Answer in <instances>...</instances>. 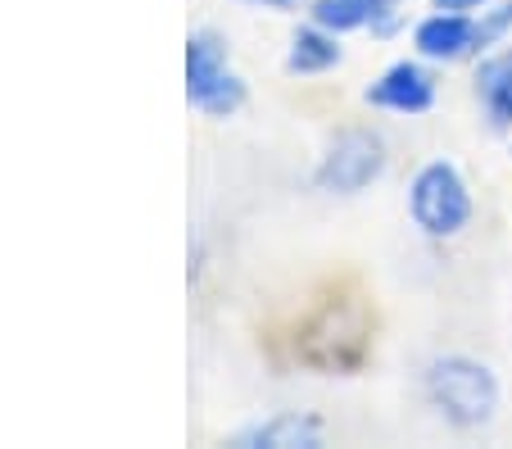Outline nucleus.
<instances>
[{
  "label": "nucleus",
  "instance_id": "11",
  "mask_svg": "<svg viewBox=\"0 0 512 449\" xmlns=\"http://www.w3.org/2000/svg\"><path fill=\"white\" fill-rule=\"evenodd\" d=\"M340 64V41L336 32L327 28H300L295 32V41H290V55H286V69L290 73H327Z\"/></svg>",
  "mask_w": 512,
  "mask_h": 449
},
{
  "label": "nucleus",
  "instance_id": "13",
  "mask_svg": "<svg viewBox=\"0 0 512 449\" xmlns=\"http://www.w3.org/2000/svg\"><path fill=\"white\" fill-rule=\"evenodd\" d=\"M485 0H435V10H458V14H467V10H481Z\"/></svg>",
  "mask_w": 512,
  "mask_h": 449
},
{
  "label": "nucleus",
  "instance_id": "4",
  "mask_svg": "<svg viewBox=\"0 0 512 449\" xmlns=\"http://www.w3.org/2000/svg\"><path fill=\"white\" fill-rule=\"evenodd\" d=\"M408 214L435 241L458 236L467 227V218H472V196H467L463 173L449 159H431L408 186Z\"/></svg>",
  "mask_w": 512,
  "mask_h": 449
},
{
  "label": "nucleus",
  "instance_id": "8",
  "mask_svg": "<svg viewBox=\"0 0 512 449\" xmlns=\"http://www.w3.org/2000/svg\"><path fill=\"white\" fill-rule=\"evenodd\" d=\"M413 41L426 59H463L476 50V19L458 10H435L431 19L417 23Z\"/></svg>",
  "mask_w": 512,
  "mask_h": 449
},
{
  "label": "nucleus",
  "instance_id": "7",
  "mask_svg": "<svg viewBox=\"0 0 512 449\" xmlns=\"http://www.w3.org/2000/svg\"><path fill=\"white\" fill-rule=\"evenodd\" d=\"M236 445L241 449H318L322 418H313V413H272V418L236 431Z\"/></svg>",
  "mask_w": 512,
  "mask_h": 449
},
{
  "label": "nucleus",
  "instance_id": "12",
  "mask_svg": "<svg viewBox=\"0 0 512 449\" xmlns=\"http://www.w3.org/2000/svg\"><path fill=\"white\" fill-rule=\"evenodd\" d=\"M508 28H512V0H508V5L485 10V19L476 23V50H485V46H494L499 37H508Z\"/></svg>",
  "mask_w": 512,
  "mask_h": 449
},
{
  "label": "nucleus",
  "instance_id": "2",
  "mask_svg": "<svg viewBox=\"0 0 512 449\" xmlns=\"http://www.w3.org/2000/svg\"><path fill=\"white\" fill-rule=\"evenodd\" d=\"M368 336H372L368 313L358 304H327L300 327L295 354L313 372H354L368 359Z\"/></svg>",
  "mask_w": 512,
  "mask_h": 449
},
{
  "label": "nucleus",
  "instance_id": "9",
  "mask_svg": "<svg viewBox=\"0 0 512 449\" xmlns=\"http://www.w3.org/2000/svg\"><path fill=\"white\" fill-rule=\"evenodd\" d=\"M395 0H313V23L327 32H349V28H390Z\"/></svg>",
  "mask_w": 512,
  "mask_h": 449
},
{
  "label": "nucleus",
  "instance_id": "14",
  "mask_svg": "<svg viewBox=\"0 0 512 449\" xmlns=\"http://www.w3.org/2000/svg\"><path fill=\"white\" fill-rule=\"evenodd\" d=\"M272 5H290V0H272Z\"/></svg>",
  "mask_w": 512,
  "mask_h": 449
},
{
  "label": "nucleus",
  "instance_id": "6",
  "mask_svg": "<svg viewBox=\"0 0 512 449\" xmlns=\"http://www.w3.org/2000/svg\"><path fill=\"white\" fill-rule=\"evenodd\" d=\"M368 105L390 114H426L435 105V78L413 59H399L368 87Z\"/></svg>",
  "mask_w": 512,
  "mask_h": 449
},
{
  "label": "nucleus",
  "instance_id": "5",
  "mask_svg": "<svg viewBox=\"0 0 512 449\" xmlns=\"http://www.w3.org/2000/svg\"><path fill=\"white\" fill-rule=\"evenodd\" d=\"M381 173H386V141L377 132H368V127H349L327 146L313 182L322 191H331V196H358Z\"/></svg>",
  "mask_w": 512,
  "mask_h": 449
},
{
  "label": "nucleus",
  "instance_id": "3",
  "mask_svg": "<svg viewBox=\"0 0 512 449\" xmlns=\"http://www.w3.org/2000/svg\"><path fill=\"white\" fill-rule=\"evenodd\" d=\"M186 100L209 118H232L245 105V82L227 64V41L209 28L186 37Z\"/></svg>",
  "mask_w": 512,
  "mask_h": 449
},
{
  "label": "nucleus",
  "instance_id": "1",
  "mask_svg": "<svg viewBox=\"0 0 512 449\" xmlns=\"http://www.w3.org/2000/svg\"><path fill=\"white\" fill-rule=\"evenodd\" d=\"M426 400L454 427H485L499 409V381L485 363L445 354V359H435L426 368Z\"/></svg>",
  "mask_w": 512,
  "mask_h": 449
},
{
  "label": "nucleus",
  "instance_id": "10",
  "mask_svg": "<svg viewBox=\"0 0 512 449\" xmlns=\"http://www.w3.org/2000/svg\"><path fill=\"white\" fill-rule=\"evenodd\" d=\"M476 96H481L494 127H512V50H503V55L481 64V73H476Z\"/></svg>",
  "mask_w": 512,
  "mask_h": 449
}]
</instances>
